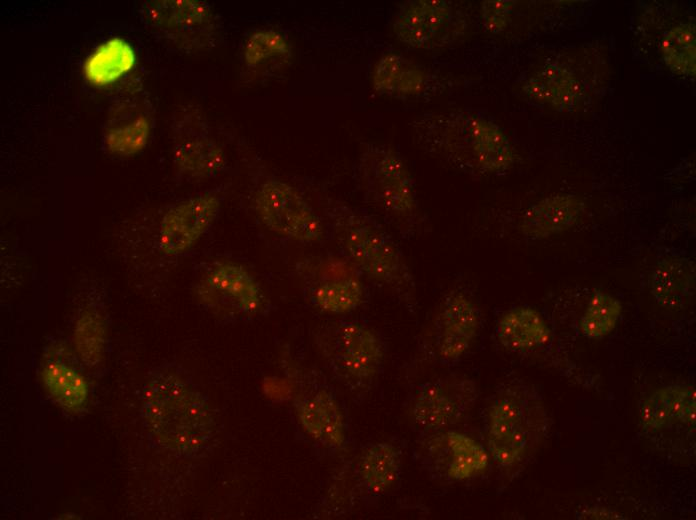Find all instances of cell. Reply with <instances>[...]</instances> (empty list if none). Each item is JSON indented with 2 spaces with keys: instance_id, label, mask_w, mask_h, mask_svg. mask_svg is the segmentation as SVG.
Returning <instances> with one entry per match:
<instances>
[{
  "instance_id": "obj_21",
  "label": "cell",
  "mask_w": 696,
  "mask_h": 520,
  "mask_svg": "<svg viewBox=\"0 0 696 520\" xmlns=\"http://www.w3.org/2000/svg\"><path fill=\"white\" fill-rule=\"evenodd\" d=\"M498 343L509 353L529 355L547 347L552 330L543 314L530 305L505 310L495 323Z\"/></svg>"
},
{
  "instance_id": "obj_16",
  "label": "cell",
  "mask_w": 696,
  "mask_h": 520,
  "mask_svg": "<svg viewBox=\"0 0 696 520\" xmlns=\"http://www.w3.org/2000/svg\"><path fill=\"white\" fill-rule=\"evenodd\" d=\"M220 207L221 199L214 192L202 193L172 206L160 222V251L168 257L189 251L210 228Z\"/></svg>"
},
{
  "instance_id": "obj_28",
  "label": "cell",
  "mask_w": 696,
  "mask_h": 520,
  "mask_svg": "<svg viewBox=\"0 0 696 520\" xmlns=\"http://www.w3.org/2000/svg\"><path fill=\"white\" fill-rule=\"evenodd\" d=\"M108 340V324L101 308L94 303L83 306L73 330L75 352L87 367L98 366L104 359Z\"/></svg>"
},
{
  "instance_id": "obj_8",
  "label": "cell",
  "mask_w": 696,
  "mask_h": 520,
  "mask_svg": "<svg viewBox=\"0 0 696 520\" xmlns=\"http://www.w3.org/2000/svg\"><path fill=\"white\" fill-rule=\"evenodd\" d=\"M413 460L432 481L445 484L475 479L490 464L487 449L454 428L418 436Z\"/></svg>"
},
{
  "instance_id": "obj_20",
  "label": "cell",
  "mask_w": 696,
  "mask_h": 520,
  "mask_svg": "<svg viewBox=\"0 0 696 520\" xmlns=\"http://www.w3.org/2000/svg\"><path fill=\"white\" fill-rule=\"evenodd\" d=\"M296 415L304 430L330 450L341 449L346 442L345 414L335 393L318 386L295 402Z\"/></svg>"
},
{
  "instance_id": "obj_7",
  "label": "cell",
  "mask_w": 696,
  "mask_h": 520,
  "mask_svg": "<svg viewBox=\"0 0 696 520\" xmlns=\"http://www.w3.org/2000/svg\"><path fill=\"white\" fill-rule=\"evenodd\" d=\"M469 16L448 0H408L392 19L396 39L407 47L435 50L452 46L467 34Z\"/></svg>"
},
{
  "instance_id": "obj_32",
  "label": "cell",
  "mask_w": 696,
  "mask_h": 520,
  "mask_svg": "<svg viewBox=\"0 0 696 520\" xmlns=\"http://www.w3.org/2000/svg\"><path fill=\"white\" fill-rule=\"evenodd\" d=\"M515 5L513 0L483 1L480 13L484 28L492 34L503 32L511 21Z\"/></svg>"
},
{
  "instance_id": "obj_25",
  "label": "cell",
  "mask_w": 696,
  "mask_h": 520,
  "mask_svg": "<svg viewBox=\"0 0 696 520\" xmlns=\"http://www.w3.org/2000/svg\"><path fill=\"white\" fill-rule=\"evenodd\" d=\"M151 121L142 105L126 100L118 104L110 115L105 130L107 149L118 156H131L147 144Z\"/></svg>"
},
{
  "instance_id": "obj_31",
  "label": "cell",
  "mask_w": 696,
  "mask_h": 520,
  "mask_svg": "<svg viewBox=\"0 0 696 520\" xmlns=\"http://www.w3.org/2000/svg\"><path fill=\"white\" fill-rule=\"evenodd\" d=\"M288 39L274 29H259L252 32L243 46V60L247 67L256 68L270 60L290 55Z\"/></svg>"
},
{
  "instance_id": "obj_24",
  "label": "cell",
  "mask_w": 696,
  "mask_h": 520,
  "mask_svg": "<svg viewBox=\"0 0 696 520\" xmlns=\"http://www.w3.org/2000/svg\"><path fill=\"white\" fill-rule=\"evenodd\" d=\"M375 92L399 99L423 94L430 74L420 64L398 53H387L375 63L371 77Z\"/></svg>"
},
{
  "instance_id": "obj_11",
  "label": "cell",
  "mask_w": 696,
  "mask_h": 520,
  "mask_svg": "<svg viewBox=\"0 0 696 520\" xmlns=\"http://www.w3.org/2000/svg\"><path fill=\"white\" fill-rule=\"evenodd\" d=\"M194 294L207 310L230 319L256 316L265 304L254 276L243 265L228 260L211 263L196 282Z\"/></svg>"
},
{
  "instance_id": "obj_1",
  "label": "cell",
  "mask_w": 696,
  "mask_h": 520,
  "mask_svg": "<svg viewBox=\"0 0 696 520\" xmlns=\"http://www.w3.org/2000/svg\"><path fill=\"white\" fill-rule=\"evenodd\" d=\"M408 126L420 150L468 175L505 174L519 161L506 132L473 111L425 112L414 117Z\"/></svg>"
},
{
  "instance_id": "obj_29",
  "label": "cell",
  "mask_w": 696,
  "mask_h": 520,
  "mask_svg": "<svg viewBox=\"0 0 696 520\" xmlns=\"http://www.w3.org/2000/svg\"><path fill=\"white\" fill-rule=\"evenodd\" d=\"M659 50L670 71L679 76L695 77L696 32L693 23H679L667 30L660 41Z\"/></svg>"
},
{
  "instance_id": "obj_23",
  "label": "cell",
  "mask_w": 696,
  "mask_h": 520,
  "mask_svg": "<svg viewBox=\"0 0 696 520\" xmlns=\"http://www.w3.org/2000/svg\"><path fill=\"white\" fill-rule=\"evenodd\" d=\"M402 468L399 447L389 442L373 443L363 450L356 464L359 487L374 498L387 495L400 484Z\"/></svg>"
},
{
  "instance_id": "obj_22",
  "label": "cell",
  "mask_w": 696,
  "mask_h": 520,
  "mask_svg": "<svg viewBox=\"0 0 696 520\" xmlns=\"http://www.w3.org/2000/svg\"><path fill=\"white\" fill-rule=\"evenodd\" d=\"M695 262L685 256L667 255L656 262L648 277L655 302L669 311L686 309L696 290Z\"/></svg>"
},
{
  "instance_id": "obj_17",
  "label": "cell",
  "mask_w": 696,
  "mask_h": 520,
  "mask_svg": "<svg viewBox=\"0 0 696 520\" xmlns=\"http://www.w3.org/2000/svg\"><path fill=\"white\" fill-rule=\"evenodd\" d=\"M359 271L342 256L323 259L309 287L311 303L331 315H344L356 310L366 299L365 285Z\"/></svg>"
},
{
  "instance_id": "obj_6",
  "label": "cell",
  "mask_w": 696,
  "mask_h": 520,
  "mask_svg": "<svg viewBox=\"0 0 696 520\" xmlns=\"http://www.w3.org/2000/svg\"><path fill=\"white\" fill-rule=\"evenodd\" d=\"M313 334L318 353L341 385L355 396L371 391L383 372L387 352L375 329L337 319L321 323Z\"/></svg>"
},
{
  "instance_id": "obj_2",
  "label": "cell",
  "mask_w": 696,
  "mask_h": 520,
  "mask_svg": "<svg viewBox=\"0 0 696 520\" xmlns=\"http://www.w3.org/2000/svg\"><path fill=\"white\" fill-rule=\"evenodd\" d=\"M321 217L340 255L361 275L390 290L409 309L416 282L400 246L372 215L329 195H319Z\"/></svg>"
},
{
  "instance_id": "obj_10",
  "label": "cell",
  "mask_w": 696,
  "mask_h": 520,
  "mask_svg": "<svg viewBox=\"0 0 696 520\" xmlns=\"http://www.w3.org/2000/svg\"><path fill=\"white\" fill-rule=\"evenodd\" d=\"M260 221L272 232L301 243L320 242L327 235L321 216L289 183L268 178L254 192Z\"/></svg>"
},
{
  "instance_id": "obj_14",
  "label": "cell",
  "mask_w": 696,
  "mask_h": 520,
  "mask_svg": "<svg viewBox=\"0 0 696 520\" xmlns=\"http://www.w3.org/2000/svg\"><path fill=\"white\" fill-rule=\"evenodd\" d=\"M481 324V311L473 297L460 287L450 289L432 323L434 357L444 366L457 364L473 347Z\"/></svg>"
},
{
  "instance_id": "obj_3",
  "label": "cell",
  "mask_w": 696,
  "mask_h": 520,
  "mask_svg": "<svg viewBox=\"0 0 696 520\" xmlns=\"http://www.w3.org/2000/svg\"><path fill=\"white\" fill-rule=\"evenodd\" d=\"M483 425L490 460L500 479L511 482L540 450L551 419L536 386L513 377L500 382L487 399Z\"/></svg>"
},
{
  "instance_id": "obj_13",
  "label": "cell",
  "mask_w": 696,
  "mask_h": 520,
  "mask_svg": "<svg viewBox=\"0 0 696 520\" xmlns=\"http://www.w3.org/2000/svg\"><path fill=\"white\" fill-rule=\"evenodd\" d=\"M145 20L181 50L199 51L215 45L218 19L211 7L198 0L147 1Z\"/></svg>"
},
{
  "instance_id": "obj_26",
  "label": "cell",
  "mask_w": 696,
  "mask_h": 520,
  "mask_svg": "<svg viewBox=\"0 0 696 520\" xmlns=\"http://www.w3.org/2000/svg\"><path fill=\"white\" fill-rule=\"evenodd\" d=\"M133 46L120 37L101 43L83 63L85 79L93 86L107 87L118 82L135 66Z\"/></svg>"
},
{
  "instance_id": "obj_33",
  "label": "cell",
  "mask_w": 696,
  "mask_h": 520,
  "mask_svg": "<svg viewBox=\"0 0 696 520\" xmlns=\"http://www.w3.org/2000/svg\"><path fill=\"white\" fill-rule=\"evenodd\" d=\"M577 519H626L623 514L604 506H588L576 512Z\"/></svg>"
},
{
  "instance_id": "obj_12",
  "label": "cell",
  "mask_w": 696,
  "mask_h": 520,
  "mask_svg": "<svg viewBox=\"0 0 696 520\" xmlns=\"http://www.w3.org/2000/svg\"><path fill=\"white\" fill-rule=\"evenodd\" d=\"M202 111L191 105L182 106L173 116V164L177 175L189 182L209 179L226 166L222 146L211 136Z\"/></svg>"
},
{
  "instance_id": "obj_27",
  "label": "cell",
  "mask_w": 696,
  "mask_h": 520,
  "mask_svg": "<svg viewBox=\"0 0 696 520\" xmlns=\"http://www.w3.org/2000/svg\"><path fill=\"white\" fill-rule=\"evenodd\" d=\"M41 380L52 399L67 412L80 413L86 408L89 385L75 367L60 360H50L42 368Z\"/></svg>"
},
{
  "instance_id": "obj_4",
  "label": "cell",
  "mask_w": 696,
  "mask_h": 520,
  "mask_svg": "<svg viewBox=\"0 0 696 520\" xmlns=\"http://www.w3.org/2000/svg\"><path fill=\"white\" fill-rule=\"evenodd\" d=\"M144 421L166 450L194 455L213 439L216 424L204 395L178 369L167 366L153 372L142 399Z\"/></svg>"
},
{
  "instance_id": "obj_5",
  "label": "cell",
  "mask_w": 696,
  "mask_h": 520,
  "mask_svg": "<svg viewBox=\"0 0 696 520\" xmlns=\"http://www.w3.org/2000/svg\"><path fill=\"white\" fill-rule=\"evenodd\" d=\"M353 180L364 201L402 239H417L429 228L415 179L392 145L365 143L353 165Z\"/></svg>"
},
{
  "instance_id": "obj_18",
  "label": "cell",
  "mask_w": 696,
  "mask_h": 520,
  "mask_svg": "<svg viewBox=\"0 0 696 520\" xmlns=\"http://www.w3.org/2000/svg\"><path fill=\"white\" fill-rule=\"evenodd\" d=\"M585 210L586 202L581 196L554 193L534 202L521 213L517 231L528 241H543L571 230Z\"/></svg>"
},
{
  "instance_id": "obj_9",
  "label": "cell",
  "mask_w": 696,
  "mask_h": 520,
  "mask_svg": "<svg viewBox=\"0 0 696 520\" xmlns=\"http://www.w3.org/2000/svg\"><path fill=\"white\" fill-rule=\"evenodd\" d=\"M477 384L465 376H445L417 385L408 405L412 429L418 436L453 428L473 410Z\"/></svg>"
},
{
  "instance_id": "obj_19",
  "label": "cell",
  "mask_w": 696,
  "mask_h": 520,
  "mask_svg": "<svg viewBox=\"0 0 696 520\" xmlns=\"http://www.w3.org/2000/svg\"><path fill=\"white\" fill-rule=\"evenodd\" d=\"M522 89L530 100L564 113L582 110L589 99L587 90L573 71L555 60L537 69Z\"/></svg>"
},
{
  "instance_id": "obj_30",
  "label": "cell",
  "mask_w": 696,
  "mask_h": 520,
  "mask_svg": "<svg viewBox=\"0 0 696 520\" xmlns=\"http://www.w3.org/2000/svg\"><path fill=\"white\" fill-rule=\"evenodd\" d=\"M623 305L615 295L594 289L579 320L580 333L587 339L601 340L617 327Z\"/></svg>"
},
{
  "instance_id": "obj_15",
  "label": "cell",
  "mask_w": 696,
  "mask_h": 520,
  "mask_svg": "<svg viewBox=\"0 0 696 520\" xmlns=\"http://www.w3.org/2000/svg\"><path fill=\"white\" fill-rule=\"evenodd\" d=\"M641 427L656 435L695 436L696 390L685 382L653 389L638 404Z\"/></svg>"
}]
</instances>
